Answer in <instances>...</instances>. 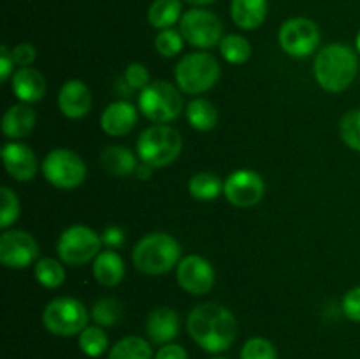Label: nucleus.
I'll list each match as a JSON object with an SVG mask.
<instances>
[{"mask_svg":"<svg viewBox=\"0 0 360 359\" xmlns=\"http://www.w3.org/2000/svg\"><path fill=\"white\" fill-rule=\"evenodd\" d=\"M186 331L204 352L218 355L234 345L239 324L227 306L202 303L186 317Z\"/></svg>","mask_w":360,"mask_h":359,"instance_id":"nucleus-1","label":"nucleus"},{"mask_svg":"<svg viewBox=\"0 0 360 359\" xmlns=\"http://www.w3.org/2000/svg\"><path fill=\"white\" fill-rule=\"evenodd\" d=\"M359 73L357 53L347 44H327L316 53L313 74L320 88L330 94L345 92Z\"/></svg>","mask_w":360,"mask_h":359,"instance_id":"nucleus-2","label":"nucleus"},{"mask_svg":"<svg viewBox=\"0 0 360 359\" xmlns=\"http://www.w3.org/2000/svg\"><path fill=\"white\" fill-rule=\"evenodd\" d=\"M181 260V246L167 232H150L136 243L132 263L137 271L148 277L165 275Z\"/></svg>","mask_w":360,"mask_h":359,"instance_id":"nucleus-3","label":"nucleus"},{"mask_svg":"<svg viewBox=\"0 0 360 359\" xmlns=\"http://www.w3.org/2000/svg\"><path fill=\"white\" fill-rule=\"evenodd\" d=\"M141 162L153 169L165 168L179 157L183 150L181 132L167 123H155L141 132L136 144Z\"/></svg>","mask_w":360,"mask_h":359,"instance_id":"nucleus-4","label":"nucleus"},{"mask_svg":"<svg viewBox=\"0 0 360 359\" xmlns=\"http://www.w3.org/2000/svg\"><path fill=\"white\" fill-rule=\"evenodd\" d=\"M220 73V63L211 53L192 51L179 60L174 69V77L183 94L199 95L217 84Z\"/></svg>","mask_w":360,"mask_h":359,"instance_id":"nucleus-5","label":"nucleus"},{"mask_svg":"<svg viewBox=\"0 0 360 359\" xmlns=\"http://www.w3.org/2000/svg\"><path fill=\"white\" fill-rule=\"evenodd\" d=\"M42 324L55 336H74L88 326V310L79 299L60 296L44 306Z\"/></svg>","mask_w":360,"mask_h":359,"instance_id":"nucleus-6","label":"nucleus"},{"mask_svg":"<svg viewBox=\"0 0 360 359\" xmlns=\"http://www.w3.org/2000/svg\"><path fill=\"white\" fill-rule=\"evenodd\" d=\"M139 109L153 123H169L183 111V97L179 88L167 81H153L141 90Z\"/></svg>","mask_w":360,"mask_h":359,"instance_id":"nucleus-7","label":"nucleus"},{"mask_svg":"<svg viewBox=\"0 0 360 359\" xmlns=\"http://www.w3.org/2000/svg\"><path fill=\"white\" fill-rule=\"evenodd\" d=\"M102 250V236H98L88 225H70L56 241V253L60 260L69 266H81V264L94 263L95 257Z\"/></svg>","mask_w":360,"mask_h":359,"instance_id":"nucleus-8","label":"nucleus"},{"mask_svg":"<svg viewBox=\"0 0 360 359\" xmlns=\"http://www.w3.org/2000/svg\"><path fill=\"white\" fill-rule=\"evenodd\" d=\"M41 168L46 182L62 190L76 189L86 178V164L69 148H55L49 151Z\"/></svg>","mask_w":360,"mask_h":359,"instance_id":"nucleus-9","label":"nucleus"},{"mask_svg":"<svg viewBox=\"0 0 360 359\" xmlns=\"http://www.w3.org/2000/svg\"><path fill=\"white\" fill-rule=\"evenodd\" d=\"M179 32L188 44L207 49L220 44L224 39V25L220 18L206 9H190L179 20Z\"/></svg>","mask_w":360,"mask_h":359,"instance_id":"nucleus-10","label":"nucleus"},{"mask_svg":"<svg viewBox=\"0 0 360 359\" xmlns=\"http://www.w3.org/2000/svg\"><path fill=\"white\" fill-rule=\"evenodd\" d=\"M281 49L294 58H306L320 46V30L315 21L308 18H290L278 34Z\"/></svg>","mask_w":360,"mask_h":359,"instance_id":"nucleus-11","label":"nucleus"},{"mask_svg":"<svg viewBox=\"0 0 360 359\" xmlns=\"http://www.w3.org/2000/svg\"><path fill=\"white\" fill-rule=\"evenodd\" d=\"M39 245L34 236L21 229H9L0 236V263L9 270H25L37 263Z\"/></svg>","mask_w":360,"mask_h":359,"instance_id":"nucleus-12","label":"nucleus"},{"mask_svg":"<svg viewBox=\"0 0 360 359\" xmlns=\"http://www.w3.org/2000/svg\"><path fill=\"white\" fill-rule=\"evenodd\" d=\"M224 194L236 208H252L262 201L266 183L259 172L252 169H238L224 182Z\"/></svg>","mask_w":360,"mask_h":359,"instance_id":"nucleus-13","label":"nucleus"},{"mask_svg":"<svg viewBox=\"0 0 360 359\" xmlns=\"http://www.w3.org/2000/svg\"><path fill=\"white\" fill-rule=\"evenodd\" d=\"M214 267L204 257L190 253L176 266V280L179 287L192 296H204L214 285Z\"/></svg>","mask_w":360,"mask_h":359,"instance_id":"nucleus-14","label":"nucleus"},{"mask_svg":"<svg viewBox=\"0 0 360 359\" xmlns=\"http://www.w3.org/2000/svg\"><path fill=\"white\" fill-rule=\"evenodd\" d=\"M4 168L16 182H30L37 176L39 160L34 150L20 141H11L2 148Z\"/></svg>","mask_w":360,"mask_h":359,"instance_id":"nucleus-15","label":"nucleus"},{"mask_svg":"<svg viewBox=\"0 0 360 359\" xmlns=\"http://www.w3.org/2000/svg\"><path fill=\"white\" fill-rule=\"evenodd\" d=\"M91 92L81 80H69L58 92V108L67 118L79 120L91 109Z\"/></svg>","mask_w":360,"mask_h":359,"instance_id":"nucleus-16","label":"nucleus"},{"mask_svg":"<svg viewBox=\"0 0 360 359\" xmlns=\"http://www.w3.org/2000/svg\"><path fill=\"white\" fill-rule=\"evenodd\" d=\"M137 123L136 106L127 101L111 102L101 115V127L108 136L122 137Z\"/></svg>","mask_w":360,"mask_h":359,"instance_id":"nucleus-17","label":"nucleus"},{"mask_svg":"<svg viewBox=\"0 0 360 359\" xmlns=\"http://www.w3.org/2000/svg\"><path fill=\"white\" fill-rule=\"evenodd\" d=\"M146 334L151 344H172L179 334V315L169 306H158L148 315Z\"/></svg>","mask_w":360,"mask_h":359,"instance_id":"nucleus-18","label":"nucleus"},{"mask_svg":"<svg viewBox=\"0 0 360 359\" xmlns=\"http://www.w3.org/2000/svg\"><path fill=\"white\" fill-rule=\"evenodd\" d=\"M11 88L14 95L25 104H34L44 99L46 80L41 70L34 67H20L11 77Z\"/></svg>","mask_w":360,"mask_h":359,"instance_id":"nucleus-19","label":"nucleus"},{"mask_svg":"<svg viewBox=\"0 0 360 359\" xmlns=\"http://www.w3.org/2000/svg\"><path fill=\"white\" fill-rule=\"evenodd\" d=\"M37 123V115L28 104H14L4 113L2 132L7 139L18 141L27 137Z\"/></svg>","mask_w":360,"mask_h":359,"instance_id":"nucleus-20","label":"nucleus"},{"mask_svg":"<svg viewBox=\"0 0 360 359\" xmlns=\"http://www.w3.org/2000/svg\"><path fill=\"white\" fill-rule=\"evenodd\" d=\"M94 277L104 287H115L125 278V263L115 250H102L94 260Z\"/></svg>","mask_w":360,"mask_h":359,"instance_id":"nucleus-21","label":"nucleus"},{"mask_svg":"<svg viewBox=\"0 0 360 359\" xmlns=\"http://www.w3.org/2000/svg\"><path fill=\"white\" fill-rule=\"evenodd\" d=\"M231 16L243 30H255L266 21L267 0H232Z\"/></svg>","mask_w":360,"mask_h":359,"instance_id":"nucleus-22","label":"nucleus"},{"mask_svg":"<svg viewBox=\"0 0 360 359\" xmlns=\"http://www.w3.org/2000/svg\"><path fill=\"white\" fill-rule=\"evenodd\" d=\"M101 164L109 175L123 178V176L136 175L139 162L132 150L122 146V144H112V146L104 148V151L101 153Z\"/></svg>","mask_w":360,"mask_h":359,"instance_id":"nucleus-23","label":"nucleus"},{"mask_svg":"<svg viewBox=\"0 0 360 359\" xmlns=\"http://www.w3.org/2000/svg\"><path fill=\"white\" fill-rule=\"evenodd\" d=\"M185 115L190 127L199 130V132L213 130L218 123L217 108L207 99H193V101H190L185 109Z\"/></svg>","mask_w":360,"mask_h":359,"instance_id":"nucleus-24","label":"nucleus"},{"mask_svg":"<svg viewBox=\"0 0 360 359\" xmlns=\"http://www.w3.org/2000/svg\"><path fill=\"white\" fill-rule=\"evenodd\" d=\"M108 359H155V354L150 341L132 334L116 341L109 348Z\"/></svg>","mask_w":360,"mask_h":359,"instance_id":"nucleus-25","label":"nucleus"},{"mask_svg":"<svg viewBox=\"0 0 360 359\" xmlns=\"http://www.w3.org/2000/svg\"><path fill=\"white\" fill-rule=\"evenodd\" d=\"M181 0H155L148 9V21L153 28L165 30L181 20Z\"/></svg>","mask_w":360,"mask_h":359,"instance_id":"nucleus-26","label":"nucleus"},{"mask_svg":"<svg viewBox=\"0 0 360 359\" xmlns=\"http://www.w3.org/2000/svg\"><path fill=\"white\" fill-rule=\"evenodd\" d=\"M188 192L197 201H213L224 194V182L213 172L200 171L190 178Z\"/></svg>","mask_w":360,"mask_h":359,"instance_id":"nucleus-27","label":"nucleus"},{"mask_svg":"<svg viewBox=\"0 0 360 359\" xmlns=\"http://www.w3.org/2000/svg\"><path fill=\"white\" fill-rule=\"evenodd\" d=\"M77 345L88 358H101L109 352V336L102 326H86L77 334Z\"/></svg>","mask_w":360,"mask_h":359,"instance_id":"nucleus-28","label":"nucleus"},{"mask_svg":"<svg viewBox=\"0 0 360 359\" xmlns=\"http://www.w3.org/2000/svg\"><path fill=\"white\" fill-rule=\"evenodd\" d=\"M35 280L39 285L46 289H56L65 282V267L60 260L53 259V257H42L35 263L34 267Z\"/></svg>","mask_w":360,"mask_h":359,"instance_id":"nucleus-29","label":"nucleus"},{"mask_svg":"<svg viewBox=\"0 0 360 359\" xmlns=\"http://www.w3.org/2000/svg\"><path fill=\"white\" fill-rule=\"evenodd\" d=\"M218 46H220L221 56H224L229 63H234V65L248 62L250 56H252V44H250L248 39L243 37V35H225Z\"/></svg>","mask_w":360,"mask_h":359,"instance_id":"nucleus-30","label":"nucleus"},{"mask_svg":"<svg viewBox=\"0 0 360 359\" xmlns=\"http://www.w3.org/2000/svg\"><path fill=\"white\" fill-rule=\"evenodd\" d=\"M122 317V303L115 298H102L91 308V319L97 326H115Z\"/></svg>","mask_w":360,"mask_h":359,"instance_id":"nucleus-31","label":"nucleus"},{"mask_svg":"<svg viewBox=\"0 0 360 359\" xmlns=\"http://www.w3.org/2000/svg\"><path fill=\"white\" fill-rule=\"evenodd\" d=\"M340 136L352 150L360 151V109H350L340 122Z\"/></svg>","mask_w":360,"mask_h":359,"instance_id":"nucleus-32","label":"nucleus"},{"mask_svg":"<svg viewBox=\"0 0 360 359\" xmlns=\"http://www.w3.org/2000/svg\"><path fill=\"white\" fill-rule=\"evenodd\" d=\"M241 359H278V351L273 341L264 336H253L245 341L241 348Z\"/></svg>","mask_w":360,"mask_h":359,"instance_id":"nucleus-33","label":"nucleus"},{"mask_svg":"<svg viewBox=\"0 0 360 359\" xmlns=\"http://www.w3.org/2000/svg\"><path fill=\"white\" fill-rule=\"evenodd\" d=\"M155 48L160 53L164 58H172L183 49V35L181 32H176L172 28H165V30L158 32L155 37Z\"/></svg>","mask_w":360,"mask_h":359,"instance_id":"nucleus-34","label":"nucleus"},{"mask_svg":"<svg viewBox=\"0 0 360 359\" xmlns=\"http://www.w3.org/2000/svg\"><path fill=\"white\" fill-rule=\"evenodd\" d=\"M0 199H2L0 227H2L4 231H7V229L18 220V217H20V201H18L16 194H14L9 187H2V189H0Z\"/></svg>","mask_w":360,"mask_h":359,"instance_id":"nucleus-35","label":"nucleus"},{"mask_svg":"<svg viewBox=\"0 0 360 359\" xmlns=\"http://www.w3.org/2000/svg\"><path fill=\"white\" fill-rule=\"evenodd\" d=\"M125 80L132 88L143 90V88H146L148 84H150V70H148L146 65H143V63L134 62L127 67Z\"/></svg>","mask_w":360,"mask_h":359,"instance_id":"nucleus-36","label":"nucleus"},{"mask_svg":"<svg viewBox=\"0 0 360 359\" xmlns=\"http://www.w3.org/2000/svg\"><path fill=\"white\" fill-rule=\"evenodd\" d=\"M341 308H343L347 319H350L352 322L360 324V285L350 289V291L343 296Z\"/></svg>","mask_w":360,"mask_h":359,"instance_id":"nucleus-37","label":"nucleus"},{"mask_svg":"<svg viewBox=\"0 0 360 359\" xmlns=\"http://www.w3.org/2000/svg\"><path fill=\"white\" fill-rule=\"evenodd\" d=\"M11 53H13L14 63H18L20 67H30L35 62V56H37L35 48L28 42H21V44L14 46Z\"/></svg>","mask_w":360,"mask_h":359,"instance_id":"nucleus-38","label":"nucleus"},{"mask_svg":"<svg viewBox=\"0 0 360 359\" xmlns=\"http://www.w3.org/2000/svg\"><path fill=\"white\" fill-rule=\"evenodd\" d=\"M155 359H188V352L178 344H165L155 352Z\"/></svg>","mask_w":360,"mask_h":359,"instance_id":"nucleus-39","label":"nucleus"},{"mask_svg":"<svg viewBox=\"0 0 360 359\" xmlns=\"http://www.w3.org/2000/svg\"><path fill=\"white\" fill-rule=\"evenodd\" d=\"M14 74V58L13 53L7 49L6 44L0 46V80L7 81Z\"/></svg>","mask_w":360,"mask_h":359,"instance_id":"nucleus-40","label":"nucleus"},{"mask_svg":"<svg viewBox=\"0 0 360 359\" xmlns=\"http://www.w3.org/2000/svg\"><path fill=\"white\" fill-rule=\"evenodd\" d=\"M123 239H125L123 231L120 227H115V225L105 229L104 234H102V243H105L109 248H116V246H120L123 243Z\"/></svg>","mask_w":360,"mask_h":359,"instance_id":"nucleus-41","label":"nucleus"},{"mask_svg":"<svg viewBox=\"0 0 360 359\" xmlns=\"http://www.w3.org/2000/svg\"><path fill=\"white\" fill-rule=\"evenodd\" d=\"M151 172H153V168H151V165H148V164H144V162H143V164L137 165V169H136V176L139 180H143V182L150 180Z\"/></svg>","mask_w":360,"mask_h":359,"instance_id":"nucleus-42","label":"nucleus"},{"mask_svg":"<svg viewBox=\"0 0 360 359\" xmlns=\"http://www.w3.org/2000/svg\"><path fill=\"white\" fill-rule=\"evenodd\" d=\"M186 2L188 4H192V6H207V4H213V2H217V0H186Z\"/></svg>","mask_w":360,"mask_h":359,"instance_id":"nucleus-43","label":"nucleus"},{"mask_svg":"<svg viewBox=\"0 0 360 359\" xmlns=\"http://www.w3.org/2000/svg\"><path fill=\"white\" fill-rule=\"evenodd\" d=\"M355 46H357V51L360 53V30H359V34H357V39H355Z\"/></svg>","mask_w":360,"mask_h":359,"instance_id":"nucleus-44","label":"nucleus"},{"mask_svg":"<svg viewBox=\"0 0 360 359\" xmlns=\"http://www.w3.org/2000/svg\"><path fill=\"white\" fill-rule=\"evenodd\" d=\"M211 359H229V358H225V355L218 354V355H213V358H211Z\"/></svg>","mask_w":360,"mask_h":359,"instance_id":"nucleus-45","label":"nucleus"}]
</instances>
